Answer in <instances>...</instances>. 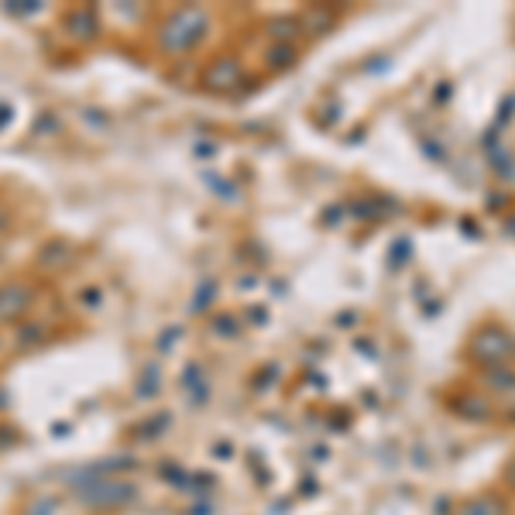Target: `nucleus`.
Listing matches in <instances>:
<instances>
[{"label":"nucleus","mask_w":515,"mask_h":515,"mask_svg":"<svg viewBox=\"0 0 515 515\" xmlns=\"http://www.w3.org/2000/svg\"><path fill=\"white\" fill-rule=\"evenodd\" d=\"M203 31H206V14H203V11H196V7L176 11V14L165 21V28H162V48L186 52V48H193L200 42Z\"/></svg>","instance_id":"1"},{"label":"nucleus","mask_w":515,"mask_h":515,"mask_svg":"<svg viewBox=\"0 0 515 515\" xmlns=\"http://www.w3.org/2000/svg\"><path fill=\"white\" fill-rule=\"evenodd\" d=\"M135 488L131 485H124V481H104L100 478V470H93L87 474V485L79 488V498L93 505V509H113V505H128V502H135Z\"/></svg>","instance_id":"2"},{"label":"nucleus","mask_w":515,"mask_h":515,"mask_svg":"<svg viewBox=\"0 0 515 515\" xmlns=\"http://www.w3.org/2000/svg\"><path fill=\"white\" fill-rule=\"evenodd\" d=\"M470 354L478 361H488L494 368H505V361L515 354V340L512 336H505L502 330H485V334L474 336Z\"/></svg>","instance_id":"3"},{"label":"nucleus","mask_w":515,"mask_h":515,"mask_svg":"<svg viewBox=\"0 0 515 515\" xmlns=\"http://www.w3.org/2000/svg\"><path fill=\"white\" fill-rule=\"evenodd\" d=\"M28 299H31V289H24L18 282L0 286V320H14L18 313H24Z\"/></svg>","instance_id":"4"},{"label":"nucleus","mask_w":515,"mask_h":515,"mask_svg":"<svg viewBox=\"0 0 515 515\" xmlns=\"http://www.w3.org/2000/svg\"><path fill=\"white\" fill-rule=\"evenodd\" d=\"M457 515H505V502L494 494H478V498H468Z\"/></svg>","instance_id":"5"},{"label":"nucleus","mask_w":515,"mask_h":515,"mask_svg":"<svg viewBox=\"0 0 515 515\" xmlns=\"http://www.w3.org/2000/svg\"><path fill=\"white\" fill-rule=\"evenodd\" d=\"M237 79H241V72H237V62H234V59H220L217 69H210V76H206V83H210V87H220V90L237 87Z\"/></svg>","instance_id":"6"},{"label":"nucleus","mask_w":515,"mask_h":515,"mask_svg":"<svg viewBox=\"0 0 515 515\" xmlns=\"http://www.w3.org/2000/svg\"><path fill=\"white\" fill-rule=\"evenodd\" d=\"M488 381L494 385V392H512V388H515V371L492 368V371H488Z\"/></svg>","instance_id":"7"},{"label":"nucleus","mask_w":515,"mask_h":515,"mask_svg":"<svg viewBox=\"0 0 515 515\" xmlns=\"http://www.w3.org/2000/svg\"><path fill=\"white\" fill-rule=\"evenodd\" d=\"M505 481H509V485L515 488V457L509 461V468H505Z\"/></svg>","instance_id":"8"}]
</instances>
